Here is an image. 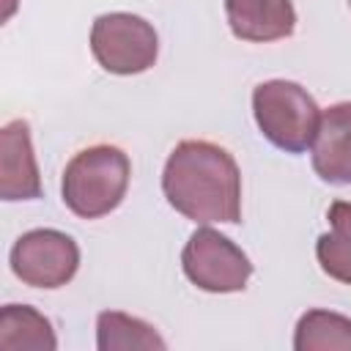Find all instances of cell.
I'll list each match as a JSON object with an SVG mask.
<instances>
[{"label": "cell", "mask_w": 351, "mask_h": 351, "mask_svg": "<svg viewBox=\"0 0 351 351\" xmlns=\"http://www.w3.org/2000/svg\"><path fill=\"white\" fill-rule=\"evenodd\" d=\"M230 33L241 41H277L288 38L296 27L291 0H225Z\"/></svg>", "instance_id": "9c48e42d"}, {"label": "cell", "mask_w": 351, "mask_h": 351, "mask_svg": "<svg viewBox=\"0 0 351 351\" xmlns=\"http://www.w3.org/2000/svg\"><path fill=\"white\" fill-rule=\"evenodd\" d=\"M90 52L99 66L110 74H143L159 55V38L151 22L137 14L112 11L93 19Z\"/></svg>", "instance_id": "277c9868"}, {"label": "cell", "mask_w": 351, "mask_h": 351, "mask_svg": "<svg viewBox=\"0 0 351 351\" xmlns=\"http://www.w3.org/2000/svg\"><path fill=\"white\" fill-rule=\"evenodd\" d=\"M162 192L178 214L197 225H236L241 219V173L236 159L217 143H178L165 162Z\"/></svg>", "instance_id": "6da1fadb"}, {"label": "cell", "mask_w": 351, "mask_h": 351, "mask_svg": "<svg viewBox=\"0 0 351 351\" xmlns=\"http://www.w3.org/2000/svg\"><path fill=\"white\" fill-rule=\"evenodd\" d=\"M129 176V156L118 145H90L74 154L63 170V203L82 219H99L121 206Z\"/></svg>", "instance_id": "7a4b0ae2"}, {"label": "cell", "mask_w": 351, "mask_h": 351, "mask_svg": "<svg viewBox=\"0 0 351 351\" xmlns=\"http://www.w3.org/2000/svg\"><path fill=\"white\" fill-rule=\"evenodd\" d=\"M296 351H351V318L332 310H307L293 332Z\"/></svg>", "instance_id": "4fadbf2b"}, {"label": "cell", "mask_w": 351, "mask_h": 351, "mask_svg": "<svg viewBox=\"0 0 351 351\" xmlns=\"http://www.w3.org/2000/svg\"><path fill=\"white\" fill-rule=\"evenodd\" d=\"M313 170L326 184H351V101L332 104L321 112L313 140Z\"/></svg>", "instance_id": "ba28073f"}, {"label": "cell", "mask_w": 351, "mask_h": 351, "mask_svg": "<svg viewBox=\"0 0 351 351\" xmlns=\"http://www.w3.org/2000/svg\"><path fill=\"white\" fill-rule=\"evenodd\" d=\"M41 195V176L30 143L27 121H8L0 132V197L36 200Z\"/></svg>", "instance_id": "52a82bcc"}, {"label": "cell", "mask_w": 351, "mask_h": 351, "mask_svg": "<svg viewBox=\"0 0 351 351\" xmlns=\"http://www.w3.org/2000/svg\"><path fill=\"white\" fill-rule=\"evenodd\" d=\"M80 269V247L71 236L36 228L11 247V271L30 288H60Z\"/></svg>", "instance_id": "8992f818"}, {"label": "cell", "mask_w": 351, "mask_h": 351, "mask_svg": "<svg viewBox=\"0 0 351 351\" xmlns=\"http://www.w3.org/2000/svg\"><path fill=\"white\" fill-rule=\"evenodd\" d=\"M58 337L36 307L5 304L0 310V351H55Z\"/></svg>", "instance_id": "30bf717a"}, {"label": "cell", "mask_w": 351, "mask_h": 351, "mask_svg": "<svg viewBox=\"0 0 351 351\" xmlns=\"http://www.w3.org/2000/svg\"><path fill=\"white\" fill-rule=\"evenodd\" d=\"M252 115L261 134L288 154L313 148L321 110L315 99L291 80H269L252 90Z\"/></svg>", "instance_id": "3957f363"}, {"label": "cell", "mask_w": 351, "mask_h": 351, "mask_svg": "<svg viewBox=\"0 0 351 351\" xmlns=\"http://www.w3.org/2000/svg\"><path fill=\"white\" fill-rule=\"evenodd\" d=\"M181 266L184 274L189 277L192 285L208 293H236L244 291L252 263L241 247H236L228 236L211 230V228H197L189 241L184 244L181 252Z\"/></svg>", "instance_id": "5b68a950"}, {"label": "cell", "mask_w": 351, "mask_h": 351, "mask_svg": "<svg viewBox=\"0 0 351 351\" xmlns=\"http://www.w3.org/2000/svg\"><path fill=\"white\" fill-rule=\"evenodd\" d=\"M348 5H351V0H348Z\"/></svg>", "instance_id": "5bb4252c"}, {"label": "cell", "mask_w": 351, "mask_h": 351, "mask_svg": "<svg viewBox=\"0 0 351 351\" xmlns=\"http://www.w3.org/2000/svg\"><path fill=\"white\" fill-rule=\"evenodd\" d=\"M96 346L99 351H165L167 343L159 332L126 313L104 310L96 318Z\"/></svg>", "instance_id": "8fae6325"}, {"label": "cell", "mask_w": 351, "mask_h": 351, "mask_svg": "<svg viewBox=\"0 0 351 351\" xmlns=\"http://www.w3.org/2000/svg\"><path fill=\"white\" fill-rule=\"evenodd\" d=\"M326 219H329L332 230L318 236L315 258H318L324 274H329L337 282L351 285V203L335 200L326 211Z\"/></svg>", "instance_id": "7c38bea8"}]
</instances>
